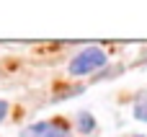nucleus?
Listing matches in <instances>:
<instances>
[{
  "label": "nucleus",
  "instance_id": "1",
  "mask_svg": "<svg viewBox=\"0 0 147 137\" xmlns=\"http://www.w3.org/2000/svg\"><path fill=\"white\" fill-rule=\"evenodd\" d=\"M103 65H106V52L98 49V47H88V49H83L78 57H72L70 73H72V75H88V73H93V70H98V67H103Z\"/></svg>",
  "mask_w": 147,
  "mask_h": 137
},
{
  "label": "nucleus",
  "instance_id": "2",
  "mask_svg": "<svg viewBox=\"0 0 147 137\" xmlns=\"http://www.w3.org/2000/svg\"><path fill=\"white\" fill-rule=\"evenodd\" d=\"M21 137H70V135H67L65 127H59L54 122H39V124L26 127L21 132Z\"/></svg>",
  "mask_w": 147,
  "mask_h": 137
},
{
  "label": "nucleus",
  "instance_id": "3",
  "mask_svg": "<svg viewBox=\"0 0 147 137\" xmlns=\"http://www.w3.org/2000/svg\"><path fill=\"white\" fill-rule=\"evenodd\" d=\"M134 117H137L140 122H147V91L140 93L137 101H134Z\"/></svg>",
  "mask_w": 147,
  "mask_h": 137
},
{
  "label": "nucleus",
  "instance_id": "4",
  "mask_svg": "<svg viewBox=\"0 0 147 137\" xmlns=\"http://www.w3.org/2000/svg\"><path fill=\"white\" fill-rule=\"evenodd\" d=\"M78 127H80L83 132H93L96 122H93V117H90V114H80V119H78Z\"/></svg>",
  "mask_w": 147,
  "mask_h": 137
},
{
  "label": "nucleus",
  "instance_id": "5",
  "mask_svg": "<svg viewBox=\"0 0 147 137\" xmlns=\"http://www.w3.org/2000/svg\"><path fill=\"white\" fill-rule=\"evenodd\" d=\"M5 114H8V104H5V101L0 98V122L5 119Z\"/></svg>",
  "mask_w": 147,
  "mask_h": 137
}]
</instances>
